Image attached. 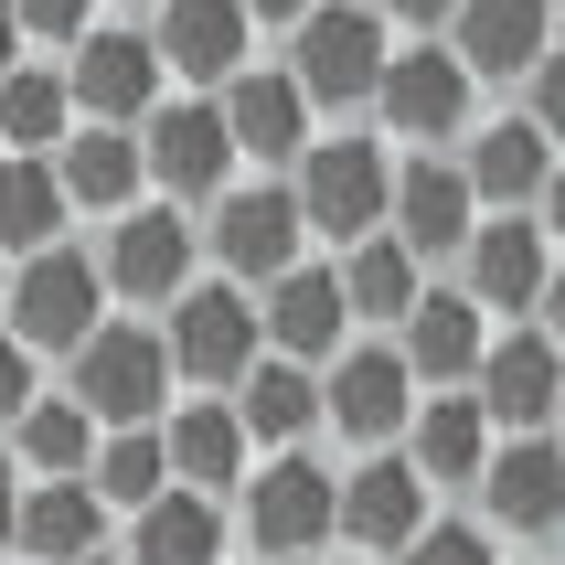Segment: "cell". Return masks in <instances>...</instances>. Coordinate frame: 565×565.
Returning <instances> with one entry per match:
<instances>
[{
	"instance_id": "obj_20",
	"label": "cell",
	"mask_w": 565,
	"mask_h": 565,
	"mask_svg": "<svg viewBox=\"0 0 565 565\" xmlns=\"http://www.w3.org/2000/svg\"><path fill=\"white\" fill-rule=\"evenodd\" d=\"M64 86H75V107H96V128H150L160 118V43H139V32H86Z\"/></svg>"
},
{
	"instance_id": "obj_1",
	"label": "cell",
	"mask_w": 565,
	"mask_h": 565,
	"mask_svg": "<svg viewBox=\"0 0 565 565\" xmlns=\"http://www.w3.org/2000/svg\"><path fill=\"white\" fill-rule=\"evenodd\" d=\"M288 192H299L310 235H331V246L352 256L363 235H384V224H395V150H384L374 128H331V139H310V150H299Z\"/></svg>"
},
{
	"instance_id": "obj_10",
	"label": "cell",
	"mask_w": 565,
	"mask_h": 565,
	"mask_svg": "<svg viewBox=\"0 0 565 565\" xmlns=\"http://www.w3.org/2000/svg\"><path fill=\"white\" fill-rule=\"evenodd\" d=\"M480 416L502 427V438H555L565 416V342L544 331V320H512V331H491V363H480Z\"/></svg>"
},
{
	"instance_id": "obj_18",
	"label": "cell",
	"mask_w": 565,
	"mask_h": 565,
	"mask_svg": "<svg viewBox=\"0 0 565 565\" xmlns=\"http://www.w3.org/2000/svg\"><path fill=\"white\" fill-rule=\"evenodd\" d=\"M395 235H406L416 256H470V235H480V192H470V171H459V150H416V160H395Z\"/></svg>"
},
{
	"instance_id": "obj_33",
	"label": "cell",
	"mask_w": 565,
	"mask_h": 565,
	"mask_svg": "<svg viewBox=\"0 0 565 565\" xmlns=\"http://www.w3.org/2000/svg\"><path fill=\"white\" fill-rule=\"evenodd\" d=\"M54 224H64V182H54V160H0V256H43L54 246Z\"/></svg>"
},
{
	"instance_id": "obj_26",
	"label": "cell",
	"mask_w": 565,
	"mask_h": 565,
	"mask_svg": "<svg viewBox=\"0 0 565 565\" xmlns=\"http://www.w3.org/2000/svg\"><path fill=\"white\" fill-rule=\"evenodd\" d=\"M246 0H160V64H182L192 86H235L246 75Z\"/></svg>"
},
{
	"instance_id": "obj_6",
	"label": "cell",
	"mask_w": 565,
	"mask_h": 565,
	"mask_svg": "<svg viewBox=\"0 0 565 565\" xmlns=\"http://www.w3.org/2000/svg\"><path fill=\"white\" fill-rule=\"evenodd\" d=\"M384 64H395V43H384V11H363V0H320L288 32V75H299L310 107H374Z\"/></svg>"
},
{
	"instance_id": "obj_34",
	"label": "cell",
	"mask_w": 565,
	"mask_h": 565,
	"mask_svg": "<svg viewBox=\"0 0 565 565\" xmlns=\"http://www.w3.org/2000/svg\"><path fill=\"white\" fill-rule=\"evenodd\" d=\"M86 480L107 491V512H150L160 491H171V438H160V427H107Z\"/></svg>"
},
{
	"instance_id": "obj_28",
	"label": "cell",
	"mask_w": 565,
	"mask_h": 565,
	"mask_svg": "<svg viewBox=\"0 0 565 565\" xmlns=\"http://www.w3.org/2000/svg\"><path fill=\"white\" fill-rule=\"evenodd\" d=\"M139 171H150L139 128H75V139L54 150V182H64V203H86V214H107V224H118L128 203H139Z\"/></svg>"
},
{
	"instance_id": "obj_50",
	"label": "cell",
	"mask_w": 565,
	"mask_h": 565,
	"mask_svg": "<svg viewBox=\"0 0 565 565\" xmlns=\"http://www.w3.org/2000/svg\"><path fill=\"white\" fill-rule=\"evenodd\" d=\"M150 11H160V0H150Z\"/></svg>"
},
{
	"instance_id": "obj_29",
	"label": "cell",
	"mask_w": 565,
	"mask_h": 565,
	"mask_svg": "<svg viewBox=\"0 0 565 565\" xmlns=\"http://www.w3.org/2000/svg\"><path fill=\"white\" fill-rule=\"evenodd\" d=\"M342 288H352V320H374L384 342H395V331L416 320V299H427V256L384 224V235H363V246L342 256Z\"/></svg>"
},
{
	"instance_id": "obj_31",
	"label": "cell",
	"mask_w": 565,
	"mask_h": 565,
	"mask_svg": "<svg viewBox=\"0 0 565 565\" xmlns=\"http://www.w3.org/2000/svg\"><path fill=\"white\" fill-rule=\"evenodd\" d=\"M11 438H22V470H32V480H86V470H96V448H107V427H96L75 395H43V406L11 427Z\"/></svg>"
},
{
	"instance_id": "obj_44",
	"label": "cell",
	"mask_w": 565,
	"mask_h": 565,
	"mask_svg": "<svg viewBox=\"0 0 565 565\" xmlns=\"http://www.w3.org/2000/svg\"><path fill=\"white\" fill-rule=\"evenodd\" d=\"M534 320H544V331L565 342V256H555V288H544V310H534Z\"/></svg>"
},
{
	"instance_id": "obj_22",
	"label": "cell",
	"mask_w": 565,
	"mask_h": 565,
	"mask_svg": "<svg viewBox=\"0 0 565 565\" xmlns=\"http://www.w3.org/2000/svg\"><path fill=\"white\" fill-rule=\"evenodd\" d=\"M107 491L96 480H32L22 491V544L11 555H32V565H96L107 555Z\"/></svg>"
},
{
	"instance_id": "obj_48",
	"label": "cell",
	"mask_w": 565,
	"mask_h": 565,
	"mask_svg": "<svg viewBox=\"0 0 565 565\" xmlns=\"http://www.w3.org/2000/svg\"><path fill=\"white\" fill-rule=\"evenodd\" d=\"M96 565H118V555H96Z\"/></svg>"
},
{
	"instance_id": "obj_3",
	"label": "cell",
	"mask_w": 565,
	"mask_h": 565,
	"mask_svg": "<svg viewBox=\"0 0 565 565\" xmlns=\"http://www.w3.org/2000/svg\"><path fill=\"white\" fill-rule=\"evenodd\" d=\"M64 374H75L64 395H75L96 427H160V416H171V384H182L171 374V342H160L150 320H107Z\"/></svg>"
},
{
	"instance_id": "obj_49",
	"label": "cell",
	"mask_w": 565,
	"mask_h": 565,
	"mask_svg": "<svg viewBox=\"0 0 565 565\" xmlns=\"http://www.w3.org/2000/svg\"><path fill=\"white\" fill-rule=\"evenodd\" d=\"M555 438H565V416H555Z\"/></svg>"
},
{
	"instance_id": "obj_13",
	"label": "cell",
	"mask_w": 565,
	"mask_h": 565,
	"mask_svg": "<svg viewBox=\"0 0 565 565\" xmlns=\"http://www.w3.org/2000/svg\"><path fill=\"white\" fill-rule=\"evenodd\" d=\"M459 288H470L491 320H534L544 288H555V235H544V214H480L470 256H459Z\"/></svg>"
},
{
	"instance_id": "obj_19",
	"label": "cell",
	"mask_w": 565,
	"mask_h": 565,
	"mask_svg": "<svg viewBox=\"0 0 565 565\" xmlns=\"http://www.w3.org/2000/svg\"><path fill=\"white\" fill-rule=\"evenodd\" d=\"M555 139H544L534 118H491L459 139V171H470L480 192V214H544V182H555Z\"/></svg>"
},
{
	"instance_id": "obj_35",
	"label": "cell",
	"mask_w": 565,
	"mask_h": 565,
	"mask_svg": "<svg viewBox=\"0 0 565 565\" xmlns=\"http://www.w3.org/2000/svg\"><path fill=\"white\" fill-rule=\"evenodd\" d=\"M395 565H502V555H491V523H427Z\"/></svg>"
},
{
	"instance_id": "obj_4",
	"label": "cell",
	"mask_w": 565,
	"mask_h": 565,
	"mask_svg": "<svg viewBox=\"0 0 565 565\" xmlns=\"http://www.w3.org/2000/svg\"><path fill=\"white\" fill-rule=\"evenodd\" d=\"M107 331V267L96 256H75V246H43V256H22L11 267V342L43 363V352H75Z\"/></svg>"
},
{
	"instance_id": "obj_8",
	"label": "cell",
	"mask_w": 565,
	"mask_h": 565,
	"mask_svg": "<svg viewBox=\"0 0 565 565\" xmlns=\"http://www.w3.org/2000/svg\"><path fill=\"white\" fill-rule=\"evenodd\" d=\"M203 246H214V267L235 288H278L299 267V246H310V214H299L288 182H235L214 203V224H203Z\"/></svg>"
},
{
	"instance_id": "obj_11",
	"label": "cell",
	"mask_w": 565,
	"mask_h": 565,
	"mask_svg": "<svg viewBox=\"0 0 565 565\" xmlns=\"http://www.w3.org/2000/svg\"><path fill=\"white\" fill-rule=\"evenodd\" d=\"M470 96L480 75L448 43H395V64H384V128L406 139V150H448V139H470Z\"/></svg>"
},
{
	"instance_id": "obj_36",
	"label": "cell",
	"mask_w": 565,
	"mask_h": 565,
	"mask_svg": "<svg viewBox=\"0 0 565 565\" xmlns=\"http://www.w3.org/2000/svg\"><path fill=\"white\" fill-rule=\"evenodd\" d=\"M523 118H534L544 139H555V150H565V54H544L534 75H523Z\"/></svg>"
},
{
	"instance_id": "obj_23",
	"label": "cell",
	"mask_w": 565,
	"mask_h": 565,
	"mask_svg": "<svg viewBox=\"0 0 565 565\" xmlns=\"http://www.w3.org/2000/svg\"><path fill=\"white\" fill-rule=\"evenodd\" d=\"M224 128H235L246 160H288L299 171V150H310V96H299V75L288 64H246L224 86Z\"/></svg>"
},
{
	"instance_id": "obj_12",
	"label": "cell",
	"mask_w": 565,
	"mask_h": 565,
	"mask_svg": "<svg viewBox=\"0 0 565 565\" xmlns=\"http://www.w3.org/2000/svg\"><path fill=\"white\" fill-rule=\"evenodd\" d=\"M139 150H150V182L171 192V203H224L235 192V128H224V96H182V107H160L150 128H139Z\"/></svg>"
},
{
	"instance_id": "obj_5",
	"label": "cell",
	"mask_w": 565,
	"mask_h": 565,
	"mask_svg": "<svg viewBox=\"0 0 565 565\" xmlns=\"http://www.w3.org/2000/svg\"><path fill=\"white\" fill-rule=\"evenodd\" d=\"M171 374L192 384V395H235V384L267 363V310H256L235 278H214V288H192V299H171Z\"/></svg>"
},
{
	"instance_id": "obj_47",
	"label": "cell",
	"mask_w": 565,
	"mask_h": 565,
	"mask_svg": "<svg viewBox=\"0 0 565 565\" xmlns=\"http://www.w3.org/2000/svg\"><path fill=\"white\" fill-rule=\"evenodd\" d=\"M363 11H384V0H363Z\"/></svg>"
},
{
	"instance_id": "obj_32",
	"label": "cell",
	"mask_w": 565,
	"mask_h": 565,
	"mask_svg": "<svg viewBox=\"0 0 565 565\" xmlns=\"http://www.w3.org/2000/svg\"><path fill=\"white\" fill-rule=\"evenodd\" d=\"M64 118H75V86H64V75H43V64L0 75V139H11L22 160H54L64 139H75Z\"/></svg>"
},
{
	"instance_id": "obj_37",
	"label": "cell",
	"mask_w": 565,
	"mask_h": 565,
	"mask_svg": "<svg viewBox=\"0 0 565 565\" xmlns=\"http://www.w3.org/2000/svg\"><path fill=\"white\" fill-rule=\"evenodd\" d=\"M32 374H43V363H32V352L0 331V427H22V416L43 406V384H32Z\"/></svg>"
},
{
	"instance_id": "obj_40",
	"label": "cell",
	"mask_w": 565,
	"mask_h": 565,
	"mask_svg": "<svg viewBox=\"0 0 565 565\" xmlns=\"http://www.w3.org/2000/svg\"><path fill=\"white\" fill-rule=\"evenodd\" d=\"M22 544V480H11V459H0V555Z\"/></svg>"
},
{
	"instance_id": "obj_17",
	"label": "cell",
	"mask_w": 565,
	"mask_h": 565,
	"mask_svg": "<svg viewBox=\"0 0 565 565\" xmlns=\"http://www.w3.org/2000/svg\"><path fill=\"white\" fill-rule=\"evenodd\" d=\"M395 352L416 363V384H427V395H470L480 363H491V310H480L470 288H427V299H416V320L395 331Z\"/></svg>"
},
{
	"instance_id": "obj_27",
	"label": "cell",
	"mask_w": 565,
	"mask_h": 565,
	"mask_svg": "<svg viewBox=\"0 0 565 565\" xmlns=\"http://www.w3.org/2000/svg\"><path fill=\"white\" fill-rule=\"evenodd\" d=\"M118 565H224V502L171 480L150 512H128V555Z\"/></svg>"
},
{
	"instance_id": "obj_24",
	"label": "cell",
	"mask_w": 565,
	"mask_h": 565,
	"mask_svg": "<svg viewBox=\"0 0 565 565\" xmlns=\"http://www.w3.org/2000/svg\"><path fill=\"white\" fill-rule=\"evenodd\" d=\"M544 43H555V11L544 0H459V22H448V54L470 64V75H534Z\"/></svg>"
},
{
	"instance_id": "obj_16",
	"label": "cell",
	"mask_w": 565,
	"mask_h": 565,
	"mask_svg": "<svg viewBox=\"0 0 565 565\" xmlns=\"http://www.w3.org/2000/svg\"><path fill=\"white\" fill-rule=\"evenodd\" d=\"M256 310H267V352H278V363L331 374V363L352 352V288H342V267H288Z\"/></svg>"
},
{
	"instance_id": "obj_46",
	"label": "cell",
	"mask_w": 565,
	"mask_h": 565,
	"mask_svg": "<svg viewBox=\"0 0 565 565\" xmlns=\"http://www.w3.org/2000/svg\"><path fill=\"white\" fill-rule=\"evenodd\" d=\"M523 565H565V555H523Z\"/></svg>"
},
{
	"instance_id": "obj_42",
	"label": "cell",
	"mask_w": 565,
	"mask_h": 565,
	"mask_svg": "<svg viewBox=\"0 0 565 565\" xmlns=\"http://www.w3.org/2000/svg\"><path fill=\"white\" fill-rule=\"evenodd\" d=\"M0 75H22V11L0 0Z\"/></svg>"
},
{
	"instance_id": "obj_9",
	"label": "cell",
	"mask_w": 565,
	"mask_h": 565,
	"mask_svg": "<svg viewBox=\"0 0 565 565\" xmlns=\"http://www.w3.org/2000/svg\"><path fill=\"white\" fill-rule=\"evenodd\" d=\"M320 406H331V427H342L363 459H384V448H406V427H416V363L395 342H352L331 374H320Z\"/></svg>"
},
{
	"instance_id": "obj_39",
	"label": "cell",
	"mask_w": 565,
	"mask_h": 565,
	"mask_svg": "<svg viewBox=\"0 0 565 565\" xmlns=\"http://www.w3.org/2000/svg\"><path fill=\"white\" fill-rule=\"evenodd\" d=\"M384 22H406V32H448V22H459V0H384Z\"/></svg>"
},
{
	"instance_id": "obj_45",
	"label": "cell",
	"mask_w": 565,
	"mask_h": 565,
	"mask_svg": "<svg viewBox=\"0 0 565 565\" xmlns=\"http://www.w3.org/2000/svg\"><path fill=\"white\" fill-rule=\"evenodd\" d=\"M0 331H11V267H0Z\"/></svg>"
},
{
	"instance_id": "obj_14",
	"label": "cell",
	"mask_w": 565,
	"mask_h": 565,
	"mask_svg": "<svg viewBox=\"0 0 565 565\" xmlns=\"http://www.w3.org/2000/svg\"><path fill=\"white\" fill-rule=\"evenodd\" d=\"M427 523H438V512H427V470H416L406 448H384V459H352V470H342V544L363 565H374V555L395 565Z\"/></svg>"
},
{
	"instance_id": "obj_38",
	"label": "cell",
	"mask_w": 565,
	"mask_h": 565,
	"mask_svg": "<svg viewBox=\"0 0 565 565\" xmlns=\"http://www.w3.org/2000/svg\"><path fill=\"white\" fill-rule=\"evenodd\" d=\"M11 11H22V32H43V43H86L96 0H11Z\"/></svg>"
},
{
	"instance_id": "obj_25",
	"label": "cell",
	"mask_w": 565,
	"mask_h": 565,
	"mask_svg": "<svg viewBox=\"0 0 565 565\" xmlns=\"http://www.w3.org/2000/svg\"><path fill=\"white\" fill-rule=\"evenodd\" d=\"M491 448H502V427L480 416V395H427L406 427V459L427 470V491H480Z\"/></svg>"
},
{
	"instance_id": "obj_7",
	"label": "cell",
	"mask_w": 565,
	"mask_h": 565,
	"mask_svg": "<svg viewBox=\"0 0 565 565\" xmlns=\"http://www.w3.org/2000/svg\"><path fill=\"white\" fill-rule=\"evenodd\" d=\"M107 299H139V310H171V299H192V267H203V235H192L182 203H128L118 224H107Z\"/></svg>"
},
{
	"instance_id": "obj_2",
	"label": "cell",
	"mask_w": 565,
	"mask_h": 565,
	"mask_svg": "<svg viewBox=\"0 0 565 565\" xmlns=\"http://www.w3.org/2000/svg\"><path fill=\"white\" fill-rule=\"evenodd\" d=\"M235 512H246L256 565H299V555H320V544H342V470H320L310 448H288V459H267V470L235 491Z\"/></svg>"
},
{
	"instance_id": "obj_15",
	"label": "cell",
	"mask_w": 565,
	"mask_h": 565,
	"mask_svg": "<svg viewBox=\"0 0 565 565\" xmlns=\"http://www.w3.org/2000/svg\"><path fill=\"white\" fill-rule=\"evenodd\" d=\"M480 523L512 544H555L565 534V438H502L480 470Z\"/></svg>"
},
{
	"instance_id": "obj_41",
	"label": "cell",
	"mask_w": 565,
	"mask_h": 565,
	"mask_svg": "<svg viewBox=\"0 0 565 565\" xmlns=\"http://www.w3.org/2000/svg\"><path fill=\"white\" fill-rule=\"evenodd\" d=\"M246 11H256V22H278V32H299V22L320 11V0H246Z\"/></svg>"
},
{
	"instance_id": "obj_43",
	"label": "cell",
	"mask_w": 565,
	"mask_h": 565,
	"mask_svg": "<svg viewBox=\"0 0 565 565\" xmlns=\"http://www.w3.org/2000/svg\"><path fill=\"white\" fill-rule=\"evenodd\" d=\"M544 235L565 246V160H555V182H544Z\"/></svg>"
},
{
	"instance_id": "obj_30",
	"label": "cell",
	"mask_w": 565,
	"mask_h": 565,
	"mask_svg": "<svg viewBox=\"0 0 565 565\" xmlns=\"http://www.w3.org/2000/svg\"><path fill=\"white\" fill-rule=\"evenodd\" d=\"M235 416H246V438L256 448H310V427H331V406H320V384H310V363H278V352H267V363H256L246 384H235Z\"/></svg>"
},
{
	"instance_id": "obj_21",
	"label": "cell",
	"mask_w": 565,
	"mask_h": 565,
	"mask_svg": "<svg viewBox=\"0 0 565 565\" xmlns=\"http://www.w3.org/2000/svg\"><path fill=\"white\" fill-rule=\"evenodd\" d=\"M160 438H171V480H182V491H214V502H224V491H246V416H235V395H192V406H171V416H160Z\"/></svg>"
}]
</instances>
